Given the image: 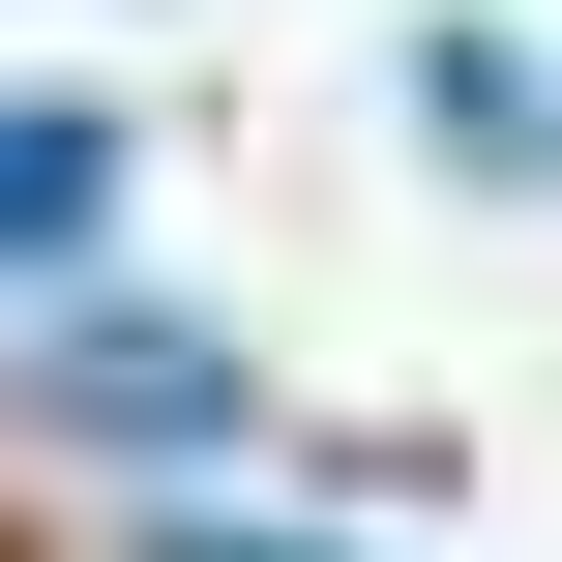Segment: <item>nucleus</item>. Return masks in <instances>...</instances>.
<instances>
[{"instance_id": "1", "label": "nucleus", "mask_w": 562, "mask_h": 562, "mask_svg": "<svg viewBox=\"0 0 562 562\" xmlns=\"http://www.w3.org/2000/svg\"><path fill=\"white\" fill-rule=\"evenodd\" d=\"M30 415H59V445H119V474H207V445H237V356H207V326H148V296H89V326L30 356Z\"/></svg>"}, {"instance_id": "2", "label": "nucleus", "mask_w": 562, "mask_h": 562, "mask_svg": "<svg viewBox=\"0 0 562 562\" xmlns=\"http://www.w3.org/2000/svg\"><path fill=\"white\" fill-rule=\"evenodd\" d=\"M89 267H119V119L0 89V296H89Z\"/></svg>"}, {"instance_id": "3", "label": "nucleus", "mask_w": 562, "mask_h": 562, "mask_svg": "<svg viewBox=\"0 0 562 562\" xmlns=\"http://www.w3.org/2000/svg\"><path fill=\"white\" fill-rule=\"evenodd\" d=\"M415 119L474 178H562V59H504V30H415Z\"/></svg>"}, {"instance_id": "4", "label": "nucleus", "mask_w": 562, "mask_h": 562, "mask_svg": "<svg viewBox=\"0 0 562 562\" xmlns=\"http://www.w3.org/2000/svg\"><path fill=\"white\" fill-rule=\"evenodd\" d=\"M148 562H326V533H237V504H148Z\"/></svg>"}]
</instances>
